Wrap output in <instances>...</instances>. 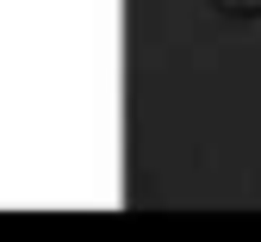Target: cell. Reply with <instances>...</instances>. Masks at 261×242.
<instances>
[{
    "instance_id": "1",
    "label": "cell",
    "mask_w": 261,
    "mask_h": 242,
    "mask_svg": "<svg viewBox=\"0 0 261 242\" xmlns=\"http://www.w3.org/2000/svg\"><path fill=\"white\" fill-rule=\"evenodd\" d=\"M224 7H230V13H255L261 0H224Z\"/></svg>"
}]
</instances>
